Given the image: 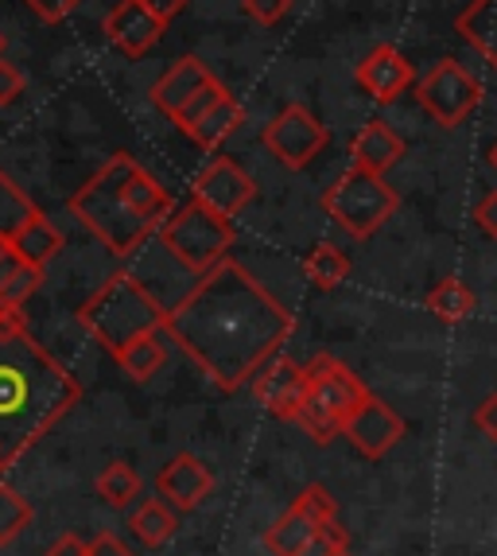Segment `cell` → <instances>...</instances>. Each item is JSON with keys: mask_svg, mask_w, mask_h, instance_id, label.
<instances>
[{"mask_svg": "<svg viewBox=\"0 0 497 556\" xmlns=\"http://www.w3.org/2000/svg\"><path fill=\"white\" fill-rule=\"evenodd\" d=\"M90 556H132V553L125 548V541H117L113 533H98V538L90 541Z\"/></svg>", "mask_w": 497, "mask_h": 556, "instance_id": "39", "label": "cell"}, {"mask_svg": "<svg viewBox=\"0 0 497 556\" xmlns=\"http://www.w3.org/2000/svg\"><path fill=\"white\" fill-rule=\"evenodd\" d=\"M334 556H351V553H346V548H342V553H334Z\"/></svg>", "mask_w": 497, "mask_h": 556, "instance_id": "43", "label": "cell"}, {"mask_svg": "<svg viewBox=\"0 0 497 556\" xmlns=\"http://www.w3.org/2000/svg\"><path fill=\"white\" fill-rule=\"evenodd\" d=\"M16 334H28L24 307H0V339H16Z\"/></svg>", "mask_w": 497, "mask_h": 556, "instance_id": "37", "label": "cell"}, {"mask_svg": "<svg viewBox=\"0 0 497 556\" xmlns=\"http://www.w3.org/2000/svg\"><path fill=\"white\" fill-rule=\"evenodd\" d=\"M160 241L183 261L187 269L206 277V273H214L221 261L230 257L233 223L191 195L187 203H179L176 211L167 214V223L160 226Z\"/></svg>", "mask_w": 497, "mask_h": 556, "instance_id": "6", "label": "cell"}, {"mask_svg": "<svg viewBox=\"0 0 497 556\" xmlns=\"http://www.w3.org/2000/svg\"><path fill=\"white\" fill-rule=\"evenodd\" d=\"M474 226H479L486 238H497V191L474 206Z\"/></svg>", "mask_w": 497, "mask_h": 556, "instance_id": "36", "label": "cell"}, {"mask_svg": "<svg viewBox=\"0 0 497 556\" xmlns=\"http://www.w3.org/2000/svg\"><path fill=\"white\" fill-rule=\"evenodd\" d=\"M78 324L117 358L125 346L137 343L140 334L164 331L167 312L137 277L117 273V277H110L86 300L82 312H78Z\"/></svg>", "mask_w": 497, "mask_h": 556, "instance_id": "4", "label": "cell"}, {"mask_svg": "<svg viewBox=\"0 0 497 556\" xmlns=\"http://www.w3.org/2000/svg\"><path fill=\"white\" fill-rule=\"evenodd\" d=\"M226 93H230V90H226V86H221L218 78H211V83H206L203 90L194 93L191 102L183 105V113H179V117H176V125H179V129L187 132V129H191V125H194V121L203 117V113H211L214 105H218L221 98H226Z\"/></svg>", "mask_w": 497, "mask_h": 556, "instance_id": "31", "label": "cell"}, {"mask_svg": "<svg viewBox=\"0 0 497 556\" xmlns=\"http://www.w3.org/2000/svg\"><path fill=\"white\" fill-rule=\"evenodd\" d=\"M24 4H28V9L43 20V24H63V20L71 16L82 0H24Z\"/></svg>", "mask_w": 497, "mask_h": 556, "instance_id": "33", "label": "cell"}, {"mask_svg": "<svg viewBox=\"0 0 497 556\" xmlns=\"http://www.w3.org/2000/svg\"><path fill=\"white\" fill-rule=\"evenodd\" d=\"M241 121H245V110H241V102L233 93H226L211 113H203V117L194 121L191 129H187V137H191L199 149L214 152L218 144H226V140L241 129Z\"/></svg>", "mask_w": 497, "mask_h": 556, "instance_id": "21", "label": "cell"}, {"mask_svg": "<svg viewBox=\"0 0 497 556\" xmlns=\"http://www.w3.org/2000/svg\"><path fill=\"white\" fill-rule=\"evenodd\" d=\"M39 280H43V269L28 265L9 233H0V307H24L36 296Z\"/></svg>", "mask_w": 497, "mask_h": 556, "instance_id": "19", "label": "cell"}, {"mask_svg": "<svg viewBox=\"0 0 497 556\" xmlns=\"http://www.w3.org/2000/svg\"><path fill=\"white\" fill-rule=\"evenodd\" d=\"M322 211L331 214L351 238L366 241L400 211V195L385 184V176L354 164L351 172H342V176L327 187Z\"/></svg>", "mask_w": 497, "mask_h": 556, "instance_id": "7", "label": "cell"}, {"mask_svg": "<svg viewBox=\"0 0 497 556\" xmlns=\"http://www.w3.org/2000/svg\"><path fill=\"white\" fill-rule=\"evenodd\" d=\"M9 238L20 257L28 261V265H36V269H47L59 257V250H63V233H59V226L43 211H31L28 218H20Z\"/></svg>", "mask_w": 497, "mask_h": 556, "instance_id": "18", "label": "cell"}, {"mask_svg": "<svg viewBox=\"0 0 497 556\" xmlns=\"http://www.w3.org/2000/svg\"><path fill=\"white\" fill-rule=\"evenodd\" d=\"M164 334L167 331H152V334H140L137 343H129L125 351L117 354V366L129 374L132 381H148L156 378V370L164 366L167 358V346H164Z\"/></svg>", "mask_w": 497, "mask_h": 556, "instance_id": "24", "label": "cell"}, {"mask_svg": "<svg viewBox=\"0 0 497 556\" xmlns=\"http://www.w3.org/2000/svg\"><path fill=\"white\" fill-rule=\"evenodd\" d=\"M140 4H148V9L156 12V16H164L167 24H171V16H179V12H183L191 0H140Z\"/></svg>", "mask_w": 497, "mask_h": 556, "instance_id": "40", "label": "cell"}, {"mask_svg": "<svg viewBox=\"0 0 497 556\" xmlns=\"http://www.w3.org/2000/svg\"><path fill=\"white\" fill-rule=\"evenodd\" d=\"M167 334L187 358L233 393L292 339L295 316L238 261L226 257L167 316Z\"/></svg>", "mask_w": 497, "mask_h": 556, "instance_id": "1", "label": "cell"}, {"mask_svg": "<svg viewBox=\"0 0 497 556\" xmlns=\"http://www.w3.org/2000/svg\"><path fill=\"white\" fill-rule=\"evenodd\" d=\"M0 187H4V176H0Z\"/></svg>", "mask_w": 497, "mask_h": 556, "instance_id": "44", "label": "cell"}, {"mask_svg": "<svg viewBox=\"0 0 497 556\" xmlns=\"http://www.w3.org/2000/svg\"><path fill=\"white\" fill-rule=\"evenodd\" d=\"M354 78H358L361 90H366L369 98H373V102H381V105L396 102V98H400L408 86H416L412 63H408V59L400 55L393 43L373 47V51H369V55L358 63Z\"/></svg>", "mask_w": 497, "mask_h": 556, "instance_id": "14", "label": "cell"}, {"mask_svg": "<svg viewBox=\"0 0 497 556\" xmlns=\"http://www.w3.org/2000/svg\"><path fill=\"white\" fill-rule=\"evenodd\" d=\"M474 428H479L482 437L497 440V393H489V397H482V405L474 408Z\"/></svg>", "mask_w": 497, "mask_h": 556, "instance_id": "35", "label": "cell"}, {"mask_svg": "<svg viewBox=\"0 0 497 556\" xmlns=\"http://www.w3.org/2000/svg\"><path fill=\"white\" fill-rule=\"evenodd\" d=\"M315 521L307 518L300 506H292V510L284 514V518H277L272 526H268V533H265V545H268V553L272 556H295L300 548L307 545V541L315 538Z\"/></svg>", "mask_w": 497, "mask_h": 556, "instance_id": "25", "label": "cell"}, {"mask_svg": "<svg viewBox=\"0 0 497 556\" xmlns=\"http://www.w3.org/2000/svg\"><path fill=\"white\" fill-rule=\"evenodd\" d=\"M489 164H494V172H497V140H494V149H489Z\"/></svg>", "mask_w": 497, "mask_h": 556, "instance_id": "41", "label": "cell"}, {"mask_svg": "<svg viewBox=\"0 0 497 556\" xmlns=\"http://www.w3.org/2000/svg\"><path fill=\"white\" fill-rule=\"evenodd\" d=\"M20 93H24V71L16 63L0 59V105H12Z\"/></svg>", "mask_w": 497, "mask_h": 556, "instance_id": "34", "label": "cell"}, {"mask_svg": "<svg viewBox=\"0 0 497 556\" xmlns=\"http://www.w3.org/2000/svg\"><path fill=\"white\" fill-rule=\"evenodd\" d=\"M0 55H4V36H0Z\"/></svg>", "mask_w": 497, "mask_h": 556, "instance_id": "42", "label": "cell"}, {"mask_svg": "<svg viewBox=\"0 0 497 556\" xmlns=\"http://www.w3.org/2000/svg\"><path fill=\"white\" fill-rule=\"evenodd\" d=\"M327 140H331V132L307 105H288L265 125V149L292 172L311 164L327 149Z\"/></svg>", "mask_w": 497, "mask_h": 556, "instance_id": "9", "label": "cell"}, {"mask_svg": "<svg viewBox=\"0 0 497 556\" xmlns=\"http://www.w3.org/2000/svg\"><path fill=\"white\" fill-rule=\"evenodd\" d=\"M307 381L311 386H307V401L300 408L295 425L304 428L315 444H331V440H339L346 432V420L369 397L366 381L351 366H342L334 354H315L307 362Z\"/></svg>", "mask_w": 497, "mask_h": 556, "instance_id": "5", "label": "cell"}, {"mask_svg": "<svg viewBox=\"0 0 497 556\" xmlns=\"http://www.w3.org/2000/svg\"><path fill=\"white\" fill-rule=\"evenodd\" d=\"M405 432H408L405 417H400L393 405H385L381 397L369 393L358 405V413L346 420V432H342V437L351 440L366 459H385V455L405 440Z\"/></svg>", "mask_w": 497, "mask_h": 556, "instance_id": "12", "label": "cell"}, {"mask_svg": "<svg viewBox=\"0 0 497 556\" xmlns=\"http://www.w3.org/2000/svg\"><path fill=\"white\" fill-rule=\"evenodd\" d=\"M351 156L358 167H369V172L385 176L388 167L405 156V140H400V132H396L388 121L378 117V121H369V125H361V132L351 140Z\"/></svg>", "mask_w": 497, "mask_h": 556, "instance_id": "17", "label": "cell"}, {"mask_svg": "<svg viewBox=\"0 0 497 556\" xmlns=\"http://www.w3.org/2000/svg\"><path fill=\"white\" fill-rule=\"evenodd\" d=\"M102 31L117 51H125L129 59H140L160 43V36L167 31V20L156 16L140 0H120L117 9L102 20Z\"/></svg>", "mask_w": 497, "mask_h": 556, "instance_id": "13", "label": "cell"}, {"mask_svg": "<svg viewBox=\"0 0 497 556\" xmlns=\"http://www.w3.org/2000/svg\"><path fill=\"white\" fill-rule=\"evenodd\" d=\"M137 167L140 164L129 152H113V156L93 172V179H86L71 199L74 218L102 241L105 250L117 253V257H129L140 241H148L160 230V226L148 223L144 214L129 203V195H125V184H129V176Z\"/></svg>", "mask_w": 497, "mask_h": 556, "instance_id": "3", "label": "cell"}, {"mask_svg": "<svg viewBox=\"0 0 497 556\" xmlns=\"http://www.w3.org/2000/svg\"><path fill=\"white\" fill-rule=\"evenodd\" d=\"M307 366H300L288 354H272V358L253 374V397L280 420H295L307 401Z\"/></svg>", "mask_w": 497, "mask_h": 556, "instance_id": "10", "label": "cell"}, {"mask_svg": "<svg viewBox=\"0 0 497 556\" xmlns=\"http://www.w3.org/2000/svg\"><path fill=\"white\" fill-rule=\"evenodd\" d=\"M304 273H307V280H311L315 288L331 292V288H339L342 280L351 277V257H346V253H342L334 241H319V245L307 253Z\"/></svg>", "mask_w": 497, "mask_h": 556, "instance_id": "26", "label": "cell"}, {"mask_svg": "<svg viewBox=\"0 0 497 556\" xmlns=\"http://www.w3.org/2000/svg\"><path fill=\"white\" fill-rule=\"evenodd\" d=\"M156 486L176 510H194V506H203V498L214 491V475L203 459H194V455H176V459L160 471Z\"/></svg>", "mask_w": 497, "mask_h": 556, "instance_id": "15", "label": "cell"}, {"mask_svg": "<svg viewBox=\"0 0 497 556\" xmlns=\"http://www.w3.org/2000/svg\"><path fill=\"white\" fill-rule=\"evenodd\" d=\"M36 510H31V502L9 486V482H0V545H12V541L31 526Z\"/></svg>", "mask_w": 497, "mask_h": 556, "instance_id": "28", "label": "cell"}, {"mask_svg": "<svg viewBox=\"0 0 497 556\" xmlns=\"http://www.w3.org/2000/svg\"><path fill=\"white\" fill-rule=\"evenodd\" d=\"M424 304H428V312L439 319V324L455 327V324H467L470 312H474V292H470L467 280L443 277L439 285H435L432 292L424 296Z\"/></svg>", "mask_w": 497, "mask_h": 556, "instance_id": "23", "label": "cell"}, {"mask_svg": "<svg viewBox=\"0 0 497 556\" xmlns=\"http://www.w3.org/2000/svg\"><path fill=\"white\" fill-rule=\"evenodd\" d=\"M241 9H245L248 20H257V24H280V20L292 12V0H241Z\"/></svg>", "mask_w": 497, "mask_h": 556, "instance_id": "32", "label": "cell"}, {"mask_svg": "<svg viewBox=\"0 0 497 556\" xmlns=\"http://www.w3.org/2000/svg\"><path fill=\"white\" fill-rule=\"evenodd\" d=\"M455 31L497 71V0H470L455 20Z\"/></svg>", "mask_w": 497, "mask_h": 556, "instance_id": "20", "label": "cell"}, {"mask_svg": "<svg viewBox=\"0 0 497 556\" xmlns=\"http://www.w3.org/2000/svg\"><path fill=\"white\" fill-rule=\"evenodd\" d=\"M47 556H90V541L66 533V538H59L55 545L47 548Z\"/></svg>", "mask_w": 497, "mask_h": 556, "instance_id": "38", "label": "cell"}, {"mask_svg": "<svg viewBox=\"0 0 497 556\" xmlns=\"http://www.w3.org/2000/svg\"><path fill=\"white\" fill-rule=\"evenodd\" d=\"M346 545H351V533H346V529L339 526V518H334V521H327V526L315 529V538L307 541L295 556H334Z\"/></svg>", "mask_w": 497, "mask_h": 556, "instance_id": "30", "label": "cell"}, {"mask_svg": "<svg viewBox=\"0 0 497 556\" xmlns=\"http://www.w3.org/2000/svg\"><path fill=\"white\" fill-rule=\"evenodd\" d=\"M211 71H206V63L203 59H194V55H187V59H176V63L167 66V75L160 78L156 86H152V105L156 110H164L167 117L176 121L179 113H183V105L191 102L194 93L203 90L206 83H211Z\"/></svg>", "mask_w": 497, "mask_h": 556, "instance_id": "16", "label": "cell"}, {"mask_svg": "<svg viewBox=\"0 0 497 556\" xmlns=\"http://www.w3.org/2000/svg\"><path fill=\"white\" fill-rule=\"evenodd\" d=\"M486 98V86L470 75L459 59H439L420 83H416V102L439 129H459L470 113Z\"/></svg>", "mask_w": 497, "mask_h": 556, "instance_id": "8", "label": "cell"}, {"mask_svg": "<svg viewBox=\"0 0 497 556\" xmlns=\"http://www.w3.org/2000/svg\"><path fill=\"white\" fill-rule=\"evenodd\" d=\"M292 506H300V510H304L315 526H327V521L339 518V502H334V494L327 491V486H319V482H311V486H307V491L300 494Z\"/></svg>", "mask_w": 497, "mask_h": 556, "instance_id": "29", "label": "cell"}, {"mask_svg": "<svg viewBox=\"0 0 497 556\" xmlns=\"http://www.w3.org/2000/svg\"><path fill=\"white\" fill-rule=\"evenodd\" d=\"M78 401L82 381L31 334L0 339V471L31 452Z\"/></svg>", "mask_w": 497, "mask_h": 556, "instance_id": "2", "label": "cell"}, {"mask_svg": "<svg viewBox=\"0 0 497 556\" xmlns=\"http://www.w3.org/2000/svg\"><path fill=\"white\" fill-rule=\"evenodd\" d=\"M129 529L148 548H160L164 541H171V533L179 529V518L171 514L164 494H160V498H144L137 510L129 514Z\"/></svg>", "mask_w": 497, "mask_h": 556, "instance_id": "22", "label": "cell"}, {"mask_svg": "<svg viewBox=\"0 0 497 556\" xmlns=\"http://www.w3.org/2000/svg\"><path fill=\"white\" fill-rule=\"evenodd\" d=\"M191 195L199 199V203L211 206V211H218L221 218H233V214H241L248 203H253V195H257V179L248 176L238 160L214 156L211 164L199 172Z\"/></svg>", "mask_w": 497, "mask_h": 556, "instance_id": "11", "label": "cell"}, {"mask_svg": "<svg viewBox=\"0 0 497 556\" xmlns=\"http://www.w3.org/2000/svg\"><path fill=\"white\" fill-rule=\"evenodd\" d=\"M98 498L105 502V506H113V510H125L132 498L140 494V475L132 464H125V459H117V464H110L102 475H98Z\"/></svg>", "mask_w": 497, "mask_h": 556, "instance_id": "27", "label": "cell"}]
</instances>
